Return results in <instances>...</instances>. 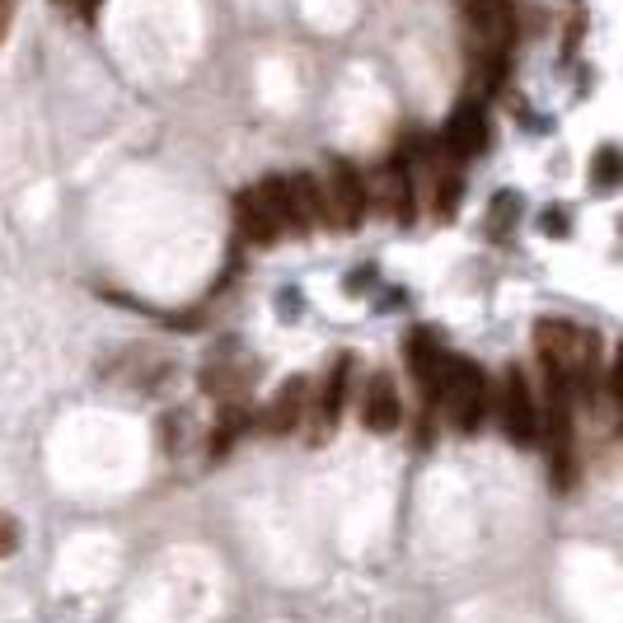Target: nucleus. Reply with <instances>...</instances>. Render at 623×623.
Segmentation results:
<instances>
[{"label":"nucleus","mask_w":623,"mask_h":623,"mask_svg":"<svg viewBox=\"0 0 623 623\" xmlns=\"http://www.w3.org/2000/svg\"><path fill=\"white\" fill-rule=\"evenodd\" d=\"M534 351L544 361V376L568 385L572 394H591L595 389V370H600V338L591 328L568 324V319H539L534 324Z\"/></svg>","instance_id":"1"},{"label":"nucleus","mask_w":623,"mask_h":623,"mask_svg":"<svg viewBox=\"0 0 623 623\" xmlns=\"http://www.w3.org/2000/svg\"><path fill=\"white\" fill-rule=\"evenodd\" d=\"M235 225H239V239L248 244H277L286 231L296 235V212H290V188H286V178H263L254 183V188H244L235 197Z\"/></svg>","instance_id":"2"},{"label":"nucleus","mask_w":623,"mask_h":623,"mask_svg":"<svg viewBox=\"0 0 623 623\" xmlns=\"http://www.w3.org/2000/svg\"><path fill=\"white\" fill-rule=\"evenodd\" d=\"M431 399H441L446 418L460 431H479L483 412H488V376L464 357H441L431 380Z\"/></svg>","instance_id":"3"},{"label":"nucleus","mask_w":623,"mask_h":623,"mask_svg":"<svg viewBox=\"0 0 623 623\" xmlns=\"http://www.w3.org/2000/svg\"><path fill=\"white\" fill-rule=\"evenodd\" d=\"M324 221L328 225H343V231H357V225L366 221V206H370V197H366V183H361V174L351 170L347 160H328V170H324Z\"/></svg>","instance_id":"4"},{"label":"nucleus","mask_w":623,"mask_h":623,"mask_svg":"<svg viewBox=\"0 0 623 623\" xmlns=\"http://www.w3.org/2000/svg\"><path fill=\"white\" fill-rule=\"evenodd\" d=\"M497 412H502V431L511 436L515 446H534L539 441V408L534 394L525 385V376L515 366H507L502 389H497Z\"/></svg>","instance_id":"5"},{"label":"nucleus","mask_w":623,"mask_h":623,"mask_svg":"<svg viewBox=\"0 0 623 623\" xmlns=\"http://www.w3.org/2000/svg\"><path fill=\"white\" fill-rule=\"evenodd\" d=\"M488 145V118L479 103H460V109L450 113V122L441 127V151L450 160H473Z\"/></svg>","instance_id":"6"},{"label":"nucleus","mask_w":623,"mask_h":623,"mask_svg":"<svg viewBox=\"0 0 623 623\" xmlns=\"http://www.w3.org/2000/svg\"><path fill=\"white\" fill-rule=\"evenodd\" d=\"M361 422H366L370 431H380V436H389L394 427L404 422L399 389H394L389 376H370V385H366V394H361Z\"/></svg>","instance_id":"7"},{"label":"nucleus","mask_w":623,"mask_h":623,"mask_svg":"<svg viewBox=\"0 0 623 623\" xmlns=\"http://www.w3.org/2000/svg\"><path fill=\"white\" fill-rule=\"evenodd\" d=\"M305 404H309V380L305 376H290L282 389H277V399L267 404V431L273 436H286V431H296L300 418H305Z\"/></svg>","instance_id":"8"},{"label":"nucleus","mask_w":623,"mask_h":623,"mask_svg":"<svg viewBox=\"0 0 623 623\" xmlns=\"http://www.w3.org/2000/svg\"><path fill=\"white\" fill-rule=\"evenodd\" d=\"M347 370H351V357H338L334 361V376L324 380V394H319V427H328V431H334L338 408L347 399Z\"/></svg>","instance_id":"9"},{"label":"nucleus","mask_w":623,"mask_h":623,"mask_svg":"<svg viewBox=\"0 0 623 623\" xmlns=\"http://www.w3.org/2000/svg\"><path fill=\"white\" fill-rule=\"evenodd\" d=\"M441 357H446V351L436 347V338L427 334V328H418V334L408 338V366H412V376H418L427 389L436 380V366H441Z\"/></svg>","instance_id":"10"},{"label":"nucleus","mask_w":623,"mask_h":623,"mask_svg":"<svg viewBox=\"0 0 623 623\" xmlns=\"http://www.w3.org/2000/svg\"><path fill=\"white\" fill-rule=\"evenodd\" d=\"M460 197H464V178L460 170H450L436 178V193H431V212L436 221H455V212H460Z\"/></svg>","instance_id":"11"},{"label":"nucleus","mask_w":623,"mask_h":623,"mask_svg":"<svg viewBox=\"0 0 623 623\" xmlns=\"http://www.w3.org/2000/svg\"><path fill=\"white\" fill-rule=\"evenodd\" d=\"M515 216H521V197H515V193H502V197H497V206H492V221H488L492 239H502V235L511 231Z\"/></svg>","instance_id":"12"},{"label":"nucleus","mask_w":623,"mask_h":623,"mask_svg":"<svg viewBox=\"0 0 623 623\" xmlns=\"http://www.w3.org/2000/svg\"><path fill=\"white\" fill-rule=\"evenodd\" d=\"M614 178H619V151H614V145H600L591 183H595V188H614Z\"/></svg>","instance_id":"13"},{"label":"nucleus","mask_w":623,"mask_h":623,"mask_svg":"<svg viewBox=\"0 0 623 623\" xmlns=\"http://www.w3.org/2000/svg\"><path fill=\"white\" fill-rule=\"evenodd\" d=\"M19 549V521L10 511H0V558H10Z\"/></svg>","instance_id":"14"},{"label":"nucleus","mask_w":623,"mask_h":623,"mask_svg":"<svg viewBox=\"0 0 623 623\" xmlns=\"http://www.w3.org/2000/svg\"><path fill=\"white\" fill-rule=\"evenodd\" d=\"M14 10H19V0H0V43H6L14 29Z\"/></svg>","instance_id":"15"},{"label":"nucleus","mask_w":623,"mask_h":623,"mask_svg":"<svg viewBox=\"0 0 623 623\" xmlns=\"http://www.w3.org/2000/svg\"><path fill=\"white\" fill-rule=\"evenodd\" d=\"M544 231H549V235H568V216H563V212H549V216H544Z\"/></svg>","instance_id":"16"},{"label":"nucleus","mask_w":623,"mask_h":623,"mask_svg":"<svg viewBox=\"0 0 623 623\" xmlns=\"http://www.w3.org/2000/svg\"><path fill=\"white\" fill-rule=\"evenodd\" d=\"M75 6H80V19H85V24H94L99 10H103V0H75Z\"/></svg>","instance_id":"17"},{"label":"nucleus","mask_w":623,"mask_h":623,"mask_svg":"<svg viewBox=\"0 0 623 623\" xmlns=\"http://www.w3.org/2000/svg\"><path fill=\"white\" fill-rule=\"evenodd\" d=\"M57 6H61V0H57Z\"/></svg>","instance_id":"18"}]
</instances>
